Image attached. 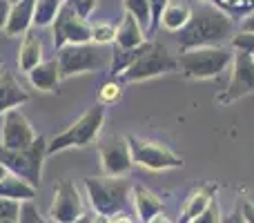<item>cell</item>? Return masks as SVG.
Wrapping results in <instances>:
<instances>
[{
  "instance_id": "1",
  "label": "cell",
  "mask_w": 254,
  "mask_h": 223,
  "mask_svg": "<svg viewBox=\"0 0 254 223\" xmlns=\"http://www.w3.org/2000/svg\"><path fill=\"white\" fill-rule=\"evenodd\" d=\"M234 36V20L216 9L214 4L203 2L192 9L190 20L176 36L181 52L201 47H223V43L232 40Z\"/></svg>"
},
{
  "instance_id": "2",
  "label": "cell",
  "mask_w": 254,
  "mask_h": 223,
  "mask_svg": "<svg viewBox=\"0 0 254 223\" xmlns=\"http://www.w3.org/2000/svg\"><path fill=\"white\" fill-rule=\"evenodd\" d=\"M179 70L188 78H212L225 72L234 61V54L228 47H201L181 52Z\"/></svg>"
},
{
  "instance_id": "3",
  "label": "cell",
  "mask_w": 254,
  "mask_h": 223,
  "mask_svg": "<svg viewBox=\"0 0 254 223\" xmlns=\"http://www.w3.org/2000/svg\"><path fill=\"white\" fill-rule=\"evenodd\" d=\"M85 190L96 217L114 219L127 208L129 183L123 179H85Z\"/></svg>"
},
{
  "instance_id": "4",
  "label": "cell",
  "mask_w": 254,
  "mask_h": 223,
  "mask_svg": "<svg viewBox=\"0 0 254 223\" xmlns=\"http://www.w3.org/2000/svg\"><path fill=\"white\" fill-rule=\"evenodd\" d=\"M45 156H47V139H45V136H38L29 149H20V152L0 148V165H2L9 174L27 181V183L34 185V188H38L40 176H43Z\"/></svg>"
},
{
  "instance_id": "5",
  "label": "cell",
  "mask_w": 254,
  "mask_h": 223,
  "mask_svg": "<svg viewBox=\"0 0 254 223\" xmlns=\"http://www.w3.org/2000/svg\"><path fill=\"white\" fill-rule=\"evenodd\" d=\"M112 58V52H107L101 45H67V47L58 49V70H61V78H69L76 74H85V72H98L107 67Z\"/></svg>"
},
{
  "instance_id": "6",
  "label": "cell",
  "mask_w": 254,
  "mask_h": 223,
  "mask_svg": "<svg viewBox=\"0 0 254 223\" xmlns=\"http://www.w3.org/2000/svg\"><path fill=\"white\" fill-rule=\"evenodd\" d=\"M105 123V107L96 105L92 110H87L71 127H67L65 132H61L58 136H54L47 143V154L63 152L67 148H85V145L94 143L101 134V127Z\"/></svg>"
},
{
  "instance_id": "7",
  "label": "cell",
  "mask_w": 254,
  "mask_h": 223,
  "mask_svg": "<svg viewBox=\"0 0 254 223\" xmlns=\"http://www.w3.org/2000/svg\"><path fill=\"white\" fill-rule=\"evenodd\" d=\"M179 70V61L167 52L165 45L161 43H152L149 49L129 67L127 72L119 76L123 83H138V80H147L154 78V76L167 74V72Z\"/></svg>"
},
{
  "instance_id": "8",
  "label": "cell",
  "mask_w": 254,
  "mask_h": 223,
  "mask_svg": "<svg viewBox=\"0 0 254 223\" xmlns=\"http://www.w3.org/2000/svg\"><path fill=\"white\" fill-rule=\"evenodd\" d=\"M52 34H54V47L56 49H63L67 45L92 43V25H87V20H83L76 13L69 2H65L63 9L58 11L56 20L52 25Z\"/></svg>"
},
{
  "instance_id": "9",
  "label": "cell",
  "mask_w": 254,
  "mask_h": 223,
  "mask_svg": "<svg viewBox=\"0 0 254 223\" xmlns=\"http://www.w3.org/2000/svg\"><path fill=\"white\" fill-rule=\"evenodd\" d=\"M98 154H101V165L105 170V174L110 179H121L123 174H127L134 163L131 158V149L127 139L119 134L105 136V139L98 143Z\"/></svg>"
},
{
  "instance_id": "10",
  "label": "cell",
  "mask_w": 254,
  "mask_h": 223,
  "mask_svg": "<svg viewBox=\"0 0 254 223\" xmlns=\"http://www.w3.org/2000/svg\"><path fill=\"white\" fill-rule=\"evenodd\" d=\"M127 143H129L134 163L147 167V170H172V167L183 165L181 156H176L172 149L163 148V145L149 143V141H140V139H136V136H127Z\"/></svg>"
},
{
  "instance_id": "11",
  "label": "cell",
  "mask_w": 254,
  "mask_h": 223,
  "mask_svg": "<svg viewBox=\"0 0 254 223\" xmlns=\"http://www.w3.org/2000/svg\"><path fill=\"white\" fill-rule=\"evenodd\" d=\"M38 139L34 132V127L29 125V121L25 118V114L11 110L4 114L2 118V130H0V148L2 149H29L34 145V141Z\"/></svg>"
},
{
  "instance_id": "12",
  "label": "cell",
  "mask_w": 254,
  "mask_h": 223,
  "mask_svg": "<svg viewBox=\"0 0 254 223\" xmlns=\"http://www.w3.org/2000/svg\"><path fill=\"white\" fill-rule=\"evenodd\" d=\"M54 223H76L83 219V199L71 181H61L54 190V203L49 210Z\"/></svg>"
},
{
  "instance_id": "13",
  "label": "cell",
  "mask_w": 254,
  "mask_h": 223,
  "mask_svg": "<svg viewBox=\"0 0 254 223\" xmlns=\"http://www.w3.org/2000/svg\"><path fill=\"white\" fill-rule=\"evenodd\" d=\"M254 89V58L248 54H234L232 61V80H230L228 94L221 101L230 103L246 96Z\"/></svg>"
},
{
  "instance_id": "14",
  "label": "cell",
  "mask_w": 254,
  "mask_h": 223,
  "mask_svg": "<svg viewBox=\"0 0 254 223\" xmlns=\"http://www.w3.org/2000/svg\"><path fill=\"white\" fill-rule=\"evenodd\" d=\"M29 101V94L20 87V83L16 80V76L9 70H0V116L11 110H16L18 105Z\"/></svg>"
},
{
  "instance_id": "15",
  "label": "cell",
  "mask_w": 254,
  "mask_h": 223,
  "mask_svg": "<svg viewBox=\"0 0 254 223\" xmlns=\"http://www.w3.org/2000/svg\"><path fill=\"white\" fill-rule=\"evenodd\" d=\"M34 9L36 0H20L13 2L9 9V18L4 25V34L7 36H25L34 25Z\"/></svg>"
},
{
  "instance_id": "16",
  "label": "cell",
  "mask_w": 254,
  "mask_h": 223,
  "mask_svg": "<svg viewBox=\"0 0 254 223\" xmlns=\"http://www.w3.org/2000/svg\"><path fill=\"white\" fill-rule=\"evenodd\" d=\"M40 63H43V40H40L38 31L29 29L22 38L20 52H18V67H20V72L29 74Z\"/></svg>"
},
{
  "instance_id": "17",
  "label": "cell",
  "mask_w": 254,
  "mask_h": 223,
  "mask_svg": "<svg viewBox=\"0 0 254 223\" xmlns=\"http://www.w3.org/2000/svg\"><path fill=\"white\" fill-rule=\"evenodd\" d=\"M131 194H134L136 215H138V219L143 223H149L152 219H156L158 215H163V203L154 192L145 190L143 185H134V188H131Z\"/></svg>"
},
{
  "instance_id": "18",
  "label": "cell",
  "mask_w": 254,
  "mask_h": 223,
  "mask_svg": "<svg viewBox=\"0 0 254 223\" xmlns=\"http://www.w3.org/2000/svg\"><path fill=\"white\" fill-rule=\"evenodd\" d=\"M145 43V31L129 13H125V18L119 22L116 27V36H114V45L121 49H134L140 47Z\"/></svg>"
},
{
  "instance_id": "19",
  "label": "cell",
  "mask_w": 254,
  "mask_h": 223,
  "mask_svg": "<svg viewBox=\"0 0 254 223\" xmlns=\"http://www.w3.org/2000/svg\"><path fill=\"white\" fill-rule=\"evenodd\" d=\"M29 83L43 92H56L61 83V70L56 61H43L38 67L29 72Z\"/></svg>"
},
{
  "instance_id": "20",
  "label": "cell",
  "mask_w": 254,
  "mask_h": 223,
  "mask_svg": "<svg viewBox=\"0 0 254 223\" xmlns=\"http://www.w3.org/2000/svg\"><path fill=\"white\" fill-rule=\"evenodd\" d=\"M34 197H36V188L29 185L27 181L18 179V176L7 174L2 181H0V199L25 203V201H34Z\"/></svg>"
},
{
  "instance_id": "21",
  "label": "cell",
  "mask_w": 254,
  "mask_h": 223,
  "mask_svg": "<svg viewBox=\"0 0 254 223\" xmlns=\"http://www.w3.org/2000/svg\"><path fill=\"white\" fill-rule=\"evenodd\" d=\"M149 45L152 43H143L140 47H134V49H121V47L114 45V47H112V72L110 74L114 76V78H119L123 72L129 70V67L134 65L145 52H147Z\"/></svg>"
},
{
  "instance_id": "22",
  "label": "cell",
  "mask_w": 254,
  "mask_h": 223,
  "mask_svg": "<svg viewBox=\"0 0 254 223\" xmlns=\"http://www.w3.org/2000/svg\"><path fill=\"white\" fill-rule=\"evenodd\" d=\"M212 194H214V185H207V188L198 190V192H194L192 197H190V201L185 203V210H183V221L190 223L194 221L198 215H203V212L210 208L212 203Z\"/></svg>"
},
{
  "instance_id": "23",
  "label": "cell",
  "mask_w": 254,
  "mask_h": 223,
  "mask_svg": "<svg viewBox=\"0 0 254 223\" xmlns=\"http://www.w3.org/2000/svg\"><path fill=\"white\" fill-rule=\"evenodd\" d=\"M190 13H192V9L188 7L185 2H170L167 4V9L163 11V27L170 31H181L185 25H188L190 20Z\"/></svg>"
},
{
  "instance_id": "24",
  "label": "cell",
  "mask_w": 254,
  "mask_h": 223,
  "mask_svg": "<svg viewBox=\"0 0 254 223\" xmlns=\"http://www.w3.org/2000/svg\"><path fill=\"white\" fill-rule=\"evenodd\" d=\"M65 0H36V9H34V25L36 27H47L54 25L58 11L63 9Z\"/></svg>"
},
{
  "instance_id": "25",
  "label": "cell",
  "mask_w": 254,
  "mask_h": 223,
  "mask_svg": "<svg viewBox=\"0 0 254 223\" xmlns=\"http://www.w3.org/2000/svg\"><path fill=\"white\" fill-rule=\"evenodd\" d=\"M212 4L223 13H228L232 20L243 16L248 18L250 13H254V0H212Z\"/></svg>"
},
{
  "instance_id": "26",
  "label": "cell",
  "mask_w": 254,
  "mask_h": 223,
  "mask_svg": "<svg viewBox=\"0 0 254 223\" xmlns=\"http://www.w3.org/2000/svg\"><path fill=\"white\" fill-rule=\"evenodd\" d=\"M123 4H125V11L143 27V31L145 29L149 31V20H152V16H149V0H123Z\"/></svg>"
},
{
  "instance_id": "27",
  "label": "cell",
  "mask_w": 254,
  "mask_h": 223,
  "mask_svg": "<svg viewBox=\"0 0 254 223\" xmlns=\"http://www.w3.org/2000/svg\"><path fill=\"white\" fill-rule=\"evenodd\" d=\"M114 36H116V27H112L110 22H96L92 25V43L94 45H107V43H114Z\"/></svg>"
},
{
  "instance_id": "28",
  "label": "cell",
  "mask_w": 254,
  "mask_h": 223,
  "mask_svg": "<svg viewBox=\"0 0 254 223\" xmlns=\"http://www.w3.org/2000/svg\"><path fill=\"white\" fill-rule=\"evenodd\" d=\"M232 49L237 54H248L254 58V34L252 31H239L232 36Z\"/></svg>"
},
{
  "instance_id": "29",
  "label": "cell",
  "mask_w": 254,
  "mask_h": 223,
  "mask_svg": "<svg viewBox=\"0 0 254 223\" xmlns=\"http://www.w3.org/2000/svg\"><path fill=\"white\" fill-rule=\"evenodd\" d=\"M16 223H47V221L40 217L34 201H25V203H20V212H18Z\"/></svg>"
},
{
  "instance_id": "30",
  "label": "cell",
  "mask_w": 254,
  "mask_h": 223,
  "mask_svg": "<svg viewBox=\"0 0 254 223\" xmlns=\"http://www.w3.org/2000/svg\"><path fill=\"white\" fill-rule=\"evenodd\" d=\"M167 4H170V0H149V16H152V20H149V31H156V27L161 25L163 11L167 9Z\"/></svg>"
},
{
  "instance_id": "31",
  "label": "cell",
  "mask_w": 254,
  "mask_h": 223,
  "mask_svg": "<svg viewBox=\"0 0 254 223\" xmlns=\"http://www.w3.org/2000/svg\"><path fill=\"white\" fill-rule=\"evenodd\" d=\"M121 96V87L114 83V80H110V83H105L101 87V92H98V98H101V105H112V103H116Z\"/></svg>"
},
{
  "instance_id": "32",
  "label": "cell",
  "mask_w": 254,
  "mask_h": 223,
  "mask_svg": "<svg viewBox=\"0 0 254 223\" xmlns=\"http://www.w3.org/2000/svg\"><path fill=\"white\" fill-rule=\"evenodd\" d=\"M190 223H223V219H221V208H219V203L212 201L210 208H207L203 215H198L196 219L190 221Z\"/></svg>"
},
{
  "instance_id": "33",
  "label": "cell",
  "mask_w": 254,
  "mask_h": 223,
  "mask_svg": "<svg viewBox=\"0 0 254 223\" xmlns=\"http://www.w3.org/2000/svg\"><path fill=\"white\" fill-rule=\"evenodd\" d=\"M18 212H20V203L9 201V199H0V219L7 221H16Z\"/></svg>"
},
{
  "instance_id": "34",
  "label": "cell",
  "mask_w": 254,
  "mask_h": 223,
  "mask_svg": "<svg viewBox=\"0 0 254 223\" xmlns=\"http://www.w3.org/2000/svg\"><path fill=\"white\" fill-rule=\"evenodd\" d=\"M96 2L98 0H69V4L74 7V11L78 13L83 20L94 11V9H96Z\"/></svg>"
},
{
  "instance_id": "35",
  "label": "cell",
  "mask_w": 254,
  "mask_h": 223,
  "mask_svg": "<svg viewBox=\"0 0 254 223\" xmlns=\"http://www.w3.org/2000/svg\"><path fill=\"white\" fill-rule=\"evenodd\" d=\"M9 9H11V2L9 0H0V29H4V25H7Z\"/></svg>"
},
{
  "instance_id": "36",
  "label": "cell",
  "mask_w": 254,
  "mask_h": 223,
  "mask_svg": "<svg viewBox=\"0 0 254 223\" xmlns=\"http://www.w3.org/2000/svg\"><path fill=\"white\" fill-rule=\"evenodd\" d=\"M241 215L243 219H246V223H254V206L252 203H241Z\"/></svg>"
},
{
  "instance_id": "37",
  "label": "cell",
  "mask_w": 254,
  "mask_h": 223,
  "mask_svg": "<svg viewBox=\"0 0 254 223\" xmlns=\"http://www.w3.org/2000/svg\"><path fill=\"white\" fill-rule=\"evenodd\" d=\"M223 223H246V219H243L241 210H239V212H234V215L225 217V219H223Z\"/></svg>"
},
{
  "instance_id": "38",
  "label": "cell",
  "mask_w": 254,
  "mask_h": 223,
  "mask_svg": "<svg viewBox=\"0 0 254 223\" xmlns=\"http://www.w3.org/2000/svg\"><path fill=\"white\" fill-rule=\"evenodd\" d=\"M243 31H252L254 34V13H250V16L246 18V22H243Z\"/></svg>"
},
{
  "instance_id": "39",
  "label": "cell",
  "mask_w": 254,
  "mask_h": 223,
  "mask_svg": "<svg viewBox=\"0 0 254 223\" xmlns=\"http://www.w3.org/2000/svg\"><path fill=\"white\" fill-rule=\"evenodd\" d=\"M110 223H131V219L125 215H119V217H114V219H110Z\"/></svg>"
},
{
  "instance_id": "40",
  "label": "cell",
  "mask_w": 254,
  "mask_h": 223,
  "mask_svg": "<svg viewBox=\"0 0 254 223\" xmlns=\"http://www.w3.org/2000/svg\"><path fill=\"white\" fill-rule=\"evenodd\" d=\"M149 223H172L170 219H167V217L165 215H158L156 217V219H152V221H149Z\"/></svg>"
},
{
  "instance_id": "41",
  "label": "cell",
  "mask_w": 254,
  "mask_h": 223,
  "mask_svg": "<svg viewBox=\"0 0 254 223\" xmlns=\"http://www.w3.org/2000/svg\"><path fill=\"white\" fill-rule=\"evenodd\" d=\"M89 223H110V219H105V217H94V219H89Z\"/></svg>"
},
{
  "instance_id": "42",
  "label": "cell",
  "mask_w": 254,
  "mask_h": 223,
  "mask_svg": "<svg viewBox=\"0 0 254 223\" xmlns=\"http://www.w3.org/2000/svg\"><path fill=\"white\" fill-rule=\"evenodd\" d=\"M7 174H9V172H7V170H4V167H2V165H0V181H2V179H4V176H7Z\"/></svg>"
},
{
  "instance_id": "43",
  "label": "cell",
  "mask_w": 254,
  "mask_h": 223,
  "mask_svg": "<svg viewBox=\"0 0 254 223\" xmlns=\"http://www.w3.org/2000/svg\"><path fill=\"white\" fill-rule=\"evenodd\" d=\"M76 223H89V217H83V219H78Z\"/></svg>"
},
{
  "instance_id": "44",
  "label": "cell",
  "mask_w": 254,
  "mask_h": 223,
  "mask_svg": "<svg viewBox=\"0 0 254 223\" xmlns=\"http://www.w3.org/2000/svg\"><path fill=\"white\" fill-rule=\"evenodd\" d=\"M0 223H16V221H7V219H0Z\"/></svg>"
},
{
  "instance_id": "45",
  "label": "cell",
  "mask_w": 254,
  "mask_h": 223,
  "mask_svg": "<svg viewBox=\"0 0 254 223\" xmlns=\"http://www.w3.org/2000/svg\"><path fill=\"white\" fill-rule=\"evenodd\" d=\"M9 2H11V4H13V2H20V0H9Z\"/></svg>"
}]
</instances>
